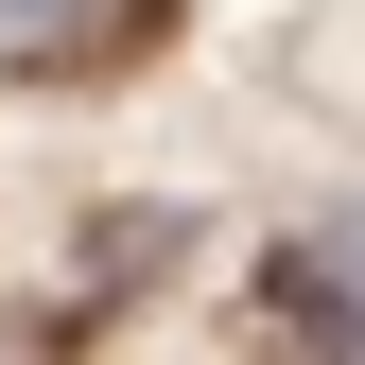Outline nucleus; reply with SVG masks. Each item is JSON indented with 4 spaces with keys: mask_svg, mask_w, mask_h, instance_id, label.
<instances>
[{
    "mask_svg": "<svg viewBox=\"0 0 365 365\" xmlns=\"http://www.w3.org/2000/svg\"><path fill=\"white\" fill-rule=\"evenodd\" d=\"M348 331H365V226H348Z\"/></svg>",
    "mask_w": 365,
    "mask_h": 365,
    "instance_id": "nucleus-1",
    "label": "nucleus"
}]
</instances>
